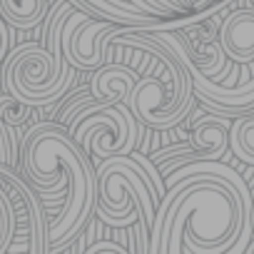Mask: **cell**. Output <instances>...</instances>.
<instances>
[{"label":"cell","mask_w":254,"mask_h":254,"mask_svg":"<svg viewBox=\"0 0 254 254\" xmlns=\"http://www.w3.org/2000/svg\"><path fill=\"white\" fill-rule=\"evenodd\" d=\"M165 194L150 227V254H242L252 237V192L219 160H199L165 175Z\"/></svg>","instance_id":"obj_1"},{"label":"cell","mask_w":254,"mask_h":254,"mask_svg":"<svg viewBox=\"0 0 254 254\" xmlns=\"http://www.w3.org/2000/svg\"><path fill=\"white\" fill-rule=\"evenodd\" d=\"M18 165L40 199L63 197L60 214L48 219L45 227V252L67 249L95 214L97 180L92 160L60 122H38L20 142Z\"/></svg>","instance_id":"obj_2"},{"label":"cell","mask_w":254,"mask_h":254,"mask_svg":"<svg viewBox=\"0 0 254 254\" xmlns=\"http://www.w3.org/2000/svg\"><path fill=\"white\" fill-rule=\"evenodd\" d=\"M150 50V67L135 80L127 107L150 130H170L194 110V82L180 55L152 35L150 28H135Z\"/></svg>","instance_id":"obj_3"},{"label":"cell","mask_w":254,"mask_h":254,"mask_svg":"<svg viewBox=\"0 0 254 254\" xmlns=\"http://www.w3.org/2000/svg\"><path fill=\"white\" fill-rule=\"evenodd\" d=\"M95 180V214L102 224L122 229L130 227L140 214L152 227L160 197L145 165H140L132 155H112L97 162Z\"/></svg>","instance_id":"obj_4"},{"label":"cell","mask_w":254,"mask_h":254,"mask_svg":"<svg viewBox=\"0 0 254 254\" xmlns=\"http://www.w3.org/2000/svg\"><path fill=\"white\" fill-rule=\"evenodd\" d=\"M75 77L77 70L67 60L63 65H55L53 53L45 45L35 43H25L8 53L3 72L5 90L33 107H48L63 100L70 92Z\"/></svg>","instance_id":"obj_5"},{"label":"cell","mask_w":254,"mask_h":254,"mask_svg":"<svg viewBox=\"0 0 254 254\" xmlns=\"http://www.w3.org/2000/svg\"><path fill=\"white\" fill-rule=\"evenodd\" d=\"M90 160L130 155L140 142V122L125 102L95 100L85 105L65 127Z\"/></svg>","instance_id":"obj_6"},{"label":"cell","mask_w":254,"mask_h":254,"mask_svg":"<svg viewBox=\"0 0 254 254\" xmlns=\"http://www.w3.org/2000/svg\"><path fill=\"white\" fill-rule=\"evenodd\" d=\"M0 190L5 192V197L15 212V237H13L8 252L45 254L48 217L43 212L38 192L18 172V167H10L5 162H0Z\"/></svg>","instance_id":"obj_7"},{"label":"cell","mask_w":254,"mask_h":254,"mask_svg":"<svg viewBox=\"0 0 254 254\" xmlns=\"http://www.w3.org/2000/svg\"><path fill=\"white\" fill-rule=\"evenodd\" d=\"M120 28H125V25H117L105 18H95L85 10H72L70 18L65 20L63 35H60L63 55L77 72L80 70L92 72L100 65H105L107 43L117 35Z\"/></svg>","instance_id":"obj_8"},{"label":"cell","mask_w":254,"mask_h":254,"mask_svg":"<svg viewBox=\"0 0 254 254\" xmlns=\"http://www.w3.org/2000/svg\"><path fill=\"white\" fill-rule=\"evenodd\" d=\"M229 125L232 117L227 115H202L192 122L190 127V140H187V150L177 157H170L165 162L157 165L162 180L165 175H170L172 170L190 165V162H199V160H222L229 152Z\"/></svg>","instance_id":"obj_9"},{"label":"cell","mask_w":254,"mask_h":254,"mask_svg":"<svg viewBox=\"0 0 254 254\" xmlns=\"http://www.w3.org/2000/svg\"><path fill=\"white\" fill-rule=\"evenodd\" d=\"M140 75L122 63H105L90 75V92L102 102H125Z\"/></svg>","instance_id":"obj_10"},{"label":"cell","mask_w":254,"mask_h":254,"mask_svg":"<svg viewBox=\"0 0 254 254\" xmlns=\"http://www.w3.org/2000/svg\"><path fill=\"white\" fill-rule=\"evenodd\" d=\"M80 3L87 8L90 15L112 20L125 28H162V25L167 28V20H170V18L165 20V18L142 13L132 0H80Z\"/></svg>","instance_id":"obj_11"},{"label":"cell","mask_w":254,"mask_h":254,"mask_svg":"<svg viewBox=\"0 0 254 254\" xmlns=\"http://www.w3.org/2000/svg\"><path fill=\"white\" fill-rule=\"evenodd\" d=\"M53 3L55 0H0V15H3V20L15 30H30V28H35L45 20ZM70 3L77 10L87 13V8L80 0H70Z\"/></svg>","instance_id":"obj_12"},{"label":"cell","mask_w":254,"mask_h":254,"mask_svg":"<svg viewBox=\"0 0 254 254\" xmlns=\"http://www.w3.org/2000/svg\"><path fill=\"white\" fill-rule=\"evenodd\" d=\"M229 152L239 162L254 167V105L234 115L229 125Z\"/></svg>","instance_id":"obj_13"},{"label":"cell","mask_w":254,"mask_h":254,"mask_svg":"<svg viewBox=\"0 0 254 254\" xmlns=\"http://www.w3.org/2000/svg\"><path fill=\"white\" fill-rule=\"evenodd\" d=\"M35 115V107L28 105L25 100L15 97V95H0V122L8 127V135H10V142H13V150L18 152V142H15V130L20 125H25L30 117Z\"/></svg>","instance_id":"obj_14"},{"label":"cell","mask_w":254,"mask_h":254,"mask_svg":"<svg viewBox=\"0 0 254 254\" xmlns=\"http://www.w3.org/2000/svg\"><path fill=\"white\" fill-rule=\"evenodd\" d=\"M13 237H15V212H13L5 192L0 190V254H5L10 249Z\"/></svg>","instance_id":"obj_15"},{"label":"cell","mask_w":254,"mask_h":254,"mask_svg":"<svg viewBox=\"0 0 254 254\" xmlns=\"http://www.w3.org/2000/svg\"><path fill=\"white\" fill-rule=\"evenodd\" d=\"M127 252L130 254H150V224L140 214L127 227Z\"/></svg>","instance_id":"obj_16"},{"label":"cell","mask_w":254,"mask_h":254,"mask_svg":"<svg viewBox=\"0 0 254 254\" xmlns=\"http://www.w3.org/2000/svg\"><path fill=\"white\" fill-rule=\"evenodd\" d=\"M132 3L142 10V13H150V15H157V18H175V15H192L187 13L177 0H132Z\"/></svg>","instance_id":"obj_17"},{"label":"cell","mask_w":254,"mask_h":254,"mask_svg":"<svg viewBox=\"0 0 254 254\" xmlns=\"http://www.w3.org/2000/svg\"><path fill=\"white\" fill-rule=\"evenodd\" d=\"M95 100H97V97H95L90 90L77 92L72 100H67V102H65V107H60V110H58V120H55V122H60L63 127H67V125H70V120H72V117H75L85 105H90V102H95Z\"/></svg>","instance_id":"obj_18"},{"label":"cell","mask_w":254,"mask_h":254,"mask_svg":"<svg viewBox=\"0 0 254 254\" xmlns=\"http://www.w3.org/2000/svg\"><path fill=\"white\" fill-rule=\"evenodd\" d=\"M0 162H5L10 167H18V152L13 150L10 135H8V127L0 122Z\"/></svg>","instance_id":"obj_19"},{"label":"cell","mask_w":254,"mask_h":254,"mask_svg":"<svg viewBox=\"0 0 254 254\" xmlns=\"http://www.w3.org/2000/svg\"><path fill=\"white\" fill-rule=\"evenodd\" d=\"M100 252H112V254H127V249L122 247V244H117V242H112V239H100V242H90V247H87V254H100Z\"/></svg>","instance_id":"obj_20"},{"label":"cell","mask_w":254,"mask_h":254,"mask_svg":"<svg viewBox=\"0 0 254 254\" xmlns=\"http://www.w3.org/2000/svg\"><path fill=\"white\" fill-rule=\"evenodd\" d=\"M8 53H10V25L0 15V63L8 58Z\"/></svg>","instance_id":"obj_21"},{"label":"cell","mask_w":254,"mask_h":254,"mask_svg":"<svg viewBox=\"0 0 254 254\" xmlns=\"http://www.w3.org/2000/svg\"><path fill=\"white\" fill-rule=\"evenodd\" d=\"M252 192V212H249V224H252V232H254V190H249Z\"/></svg>","instance_id":"obj_22"}]
</instances>
